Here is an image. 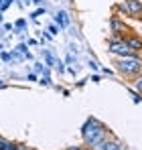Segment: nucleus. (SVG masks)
Returning <instances> with one entry per match:
<instances>
[{"label":"nucleus","mask_w":142,"mask_h":150,"mask_svg":"<svg viewBox=\"0 0 142 150\" xmlns=\"http://www.w3.org/2000/svg\"><path fill=\"white\" fill-rule=\"evenodd\" d=\"M81 136H83V142H85L87 146L97 148V146L106 140L108 132H106L104 124H99L95 118H89V120L83 124V128H81Z\"/></svg>","instance_id":"1"},{"label":"nucleus","mask_w":142,"mask_h":150,"mask_svg":"<svg viewBox=\"0 0 142 150\" xmlns=\"http://www.w3.org/2000/svg\"><path fill=\"white\" fill-rule=\"evenodd\" d=\"M116 67L122 75H128V77H136L142 73V61L134 55V57H120L116 61Z\"/></svg>","instance_id":"2"},{"label":"nucleus","mask_w":142,"mask_h":150,"mask_svg":"<svg viewBox=\"0 0 142 150\" xmlns=\"http://www.w3.org/2000/svg\"><path fill=\"white\" fill-rule=\"evenodd\" d=\"M110 53H112V55H118V57H134V55H136L134 51L124 43V39L110 41Z\"/></svg>","instance_id":"3"},{"label":"nucleus","mask_w":142,"mask_h":150,"mask_svg":"<svg viewBox=\"0 0 142 150\" xmlns=\"http://www.w3.org/2000/svg\"><path fill=\"white\" fill-rule=\"evenodd\" d=\"M124 6H126L130 18H140L142 16V2L140 0H124Z\"/></svg>","instance_id":"4"},{"label":"nucleus","mask_w":142,"mask_h":150,"mask_svg":"<svg viewBox=\"0 0 142 150\" xmlns=\"http://www.w3.org/2000/svg\"><path fill=\"white\" fill-rule=\"evenodd\" d=\"M124 43L134 51V53H136V51H142V39H140V37H136V35H132V37H124Z\"/></svg>","instance_id":"5"},{"label":"nucleus","mask_w":142,"mask_h":150,"mask_svg":"<svg viewBox=\"0 0 142 150\" xmlns=\"http://www.w3.org/2000/svg\"><path fill=\"white\" fill-rule=\"evenodd\" d=\"M95 150H124V148H122L120 142H114V140H108V138H106V140H104Z\"/></svg>","instance_id":"6"},{"label":"nucleus","mask_w":142,"mask_h":150,"mask_svg":"<svg viewBox=\"0 0 142 150\" xmlns=\"http://www.w3.org/2000/svg\"><path fill=\"white\" fill-rule=\"evenodd\" d=\"M110 26H112V30H114V33H124V30H126V25H124L120 18H116V16H112V18H110Z\"/></svg>","instance_id":"7"},{"label":"nucleus","mask_w":142,"mask_h":150,"mask_svg":"<svg viewBox=\"0 0 142 150\" xmlns=\"http://www.w3.org/2000/svg\"><path fill=\"white\" fill-rule=\"evenodd\" d=\"M55 23L59 25V28H65V26L69 25V21H67V14H65V12H57V16H55Z\"/></svg>","instance_id":"8"},{"label":"nucleus","mask_w":142,"mask_h":150,"mask_svg":"<svg viewBox=\"0 0 142 150\" xmlns=\"http://www.w3.org/2000/svg\"><path fill=\"white\" fill-rule=\"evenodd\" d=\"M134 85H136L138 93H142V73H140V75H136V81H134Z\"/></svg>","instance_id":"9"},{"label":"nucleus","mask_w":142,"mask_h":150,"mask_svg":"<svg viewBox=\"0 0 142 150\" xmlns=\"http://www.w3.org/2000/svg\"><path fill=\"white\" fill-rule=\"evenodd\" d=\"M49 33H51V35H57V33H59V28H57L55 25H51V26H49Z\"/></svg>","instance_id":"10"},{"label":"nucleus","mask_w":142,"mask_h":150,"mask_svg":"<svg viewBox=\"0 0 142 150\" xmlns=\"http://www.w3.org/2000/svg\"><path fill=\"white\" fill-rule=\"evenodd\" d=\"M24 25H26V23H24V18H21V21H16V28H24Z\"/></svg>","instance_id":"11"},{"label":"nucleus","mask_w":142,"mask_h":150,"mask_svg":"<svg viewBox=\"0 0 142 150\" xmlns=\"http://www.w3.org/2000/svg\"><path fill=\"white\" fill-rule=\"evenodd\" d=\"M6 144H8V140H4V138L0 136V150H4V146H6Z\"/></svg>","instance_id":"12"},{"label":"nucleus","mask_w":142,"mask_h":150,"mask_svg":"<svg viewBox=\"0 0 142 150\" xmlns=\"http://www.w3.org/2000/svg\"><path fill=\"white\" fill-rule=\"evenodd\" d=\"M18 49L23 51L24 55H26V57H31V53H28V51H26V45H21V47H18Z\"/></svg>","instance_id":"13"},{"label":"nucleus","mask_w":142,"mask_h":150,"mask_svg":"<svg viewBox=\"0 0 142 150\" xmlns=\"http://www.w3.org/2000/svg\"><path fill=\"white\" fill-rule=\"evenodd\" d=\"M43 12H45V8H39V10H35V14H33V16H35V18H37V16H41V14H43Z\"/></svg>","instance_id":"14"},{"label":"nucleus","mask_w":142,"mask_h":150,"mask_svg":"<svg viewBox=\"0 0 142 150\" xmlns=\"http://www.w3.org/2000/svg\"><path fill=\"white\" fill-rule=\"evenodd\" d=\"M10 4H12V0H6V2H2V6H0V8H2V10H4V8H8V6H10Z\"/></svg>","instance_id":"15"},{"label":"nucleus","mask_w":142,"mask_h":150,"mask_svg":"<svg viewBox=\"0 0 142 150\" xmlns=\"http://www.w3.org/2000/svg\"><path fill=\"white\" fill-rule=\"evenodd\" d=\"M14 150H28V148L23 146V144H14Z\"/></svg>","instance_id":"16"},{"label":"nucleus","mask_w":142,"mask_h":150,"mask_svg":"<svg viewBox=\"0 0 142 150\" xmlns=\"http://www.w3.org/2000/svg\"><path fill=\"white\" fill-rule=\"evenodd\" d=\"M69 150H81V148H79V146H71Z\"/></svg>","instance_id":"17"},{"label":"nucleus","mask_w":142,"mask_h":150,"mask_svg":"<svg viewBox=\"0 0 142 150\" xmlns=\"http://www.w3.org/2000/svg\"><path fill=\"white\" fill-rule=\"evenodd\" d=\"M33 2H35V4H41V2H43V0H33Z\"/></svg>","instance_id":"18"},{"label":"nucleus","mask_w":142,"mask_h":150,"mask_svg":"<svg viewBox=\"0 0 142 150\" xmlns=\"http://www.w3.org/2000/svg\"><path fill=\"white\" fill-rule=\"evenodd\" d=\"M24 2H26V4H28V2H33V0H24Z\"/></svg>","instance_id":"19"},{"label":"nucleus","mask_w":142,"mask_h":150,"mask_svg":"<svg viewBox=\"0 0 142 150\" xmlns=\"http://www.w3.org/2000/svg\"><path fill=\"white\" fill-rule=\"evenodd\" d=\"M0 6H2V0H0Z\"/></svg>","instance_id":"20"}]
</instances>
